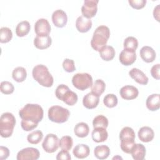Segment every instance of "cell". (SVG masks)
<instances>
[{
    "mask_svg": "<svg viewBox=\"0 0 160 160\" xmlns=\"http://www.w3.org/2000/svg\"><path fill=\"white\" fill-rule=\"evenodd\" d=\"M71 159V157L68 152V151L63 150L62 149L60 152H58L56 156L57 160H70Z\"/></svg>",
    "mask_w": 160,
    "mask_h": 160,
    "instance_id": "cell-44",
    "label": "cell"
},
{
    "mask_svg": "<svg viewBox=\"0 0 160 160\" xmlns=\"http://www.w3.org/2000/svg\"><path fill=\"white\" fill-rule=\"evenodd\" d=\"M74 132L76 136L79 138H85L88 135L89 132V128L88 124L81 122L75 126L74 128Z\"/></svg>",
    "mask_w": 160,
    "mask_h": 160,
    "instance_id": "cell-25",
    "label": "cell"
},
{
    "mask_svg": "<svg viewBox=\"0 0 160 160\" xmlns=\"http://www.w3.org/2000/svg\"><path fill=\"white\" fill-rule=\"evenodd\" d=\"M63 69L68 72H72L76 70L74 62L72 59H65L62 62Z\"/></svg>",
    "mask_w": 160,
    "mask_h": 160,
    "instance_id": "cell-40",
    "label": "cell"
},
{
    "mask_svg": "<svg viewBox=\"0 0 160 160\" xmlns=\"http://www.w3.org/2000/svg\"><path fill=\"white\" fill-rule=\"evenodd\" d=\"M92 139L96 142H101L106 141L108 133L105 128H95L92 132Z\"/></svg>",
    "mask_w": 160,
    "mask_h": 160,
    "instance_id": "cell-22",
    "label": "cell"
},
{
    "mask_svg": "<svg viewBox=\"0 0 160 160\" xmlns=\"http://www.w3.org/2000/svg\"><path fill=\"white\" fill-rule=\"evenodd\" d=\"M98 0H85L81 8V12L84 17L91 19L98 11Z\"/></svg>",
    "mask_w": 160,
    "mask_h": 160,
    "instance_id": "cell-8",
    "label": "cell"
},
{
    "mask_svg": "<svg viewBox=\"0 0 160 160\" xmlns=\"http://www.w3.org/2000/svg\"><path fill=\"white\" fill-rule=\"evenodd\" d=\"M120 62L124 66H130L133 64L136 59V51L124 49L119 56Z\"/></svg>",
    "mask_w": 160,
    "mask_h": 160,
    "instance_id": "cell-11",
    "label": "cell"
},
{
    "mask_svg": "<svg viewBox=\"0 0 160 160\" xmlns=\"http://www.w3.org/2000/svg\"><path fill=\"white\" fill-rule=\"evenodd\" d=\"M131 154L135 160H142L146 156V148L142 144H134L132 147Z\"/></svg>",
    "mask_w": 160,
    "mask_h": 160,
    "instance_id": "cell-23",
    "label": "cell"
},
{
    "mask_svg": "<svg viewBox=\"0 0 160 160\" xmlns=\"http://www.w3.org/2000/svg\"><path fill=\"white\" fill-rule=\"evenodd\" d=\"M159 4L154 9V11H153V15H154V18L158 21H159Z\"/></svg>",
    "mask_w": 160,
    "mask_h": 160,
    "instance_id": "cell-47",
    "label": "cell"
},
{
    "mask_svg": "<svg viewBox=\"0 0 160 160\" xmlns=\"http://www.w3.org/2000/svg\"><path fill=\"white\" fill-rule=\"evenodd\" d=\"M52 21L55 26L63 28L68 21L66 13L62 9L56 10L52 14Z\"/></svg>",
    "mask_w": 160,
    "mask_h": 160,
    "instance_id": "cell-13",
    "label": "cell"
},
{
    "mask_svg": "<svg viewBox=\"0 0 160 160\" xmlns=\"http://www.w3.org/2000/svg\"><path fill=\"white\" fill-rule=\"evenodd\" d=\"M121 140V150L127 154H130L135 142L132 139H122Z\"/></svg>",
    "mask_w": 160,
    "mask_h": 160,
    "instance_id": "cell-35",
    "label": "cell"
},
{
    "mask_svg": "<svg viewBox=\"0 0 160 160\" xmlns=\"http://www.w3.org/2000/svg\"><path fill=\"white\" fill-rule=\"evenodd\" d=\"M32 75L34 79L42 86L49 88L53 84V77L44 65L38 64L34 66L32 69Z\"/></svg>",
    "mask_w": 160,
    "mask_h": 160,
    "instance_id": "cell-3",
    "label": "cell"
},
{
    "mask_svg": "<svg viewBox=\"0 0 160 160\" xmlns=\"http://www.w3.org/2000/svg\"><path fill=\"white\" fill-rule=\"evenodd\" d=\"M40 156L39 151L34 148H26L20 150L17 154L18 160H37Z\"/></svg>",
    "mask_w": 160,
    "mask_h": 160,
    "instance_id": "cell-9",
    "label": "cell"
},
{
    "mask_svg": "<svg viewBox=\"0 0 160 160\" xmlns=\"http://www.w3.org/2000/svg\"><path fill=\"white\" fill-rule=\"evenodd\" d=\"M147 108L151 111H157L160 108V95L159 94H152L149 96L146 102Z\"/></svg>",
    "mask_w": 160,
    "mask_h": 160,
    "instance_id": "cell-20",
    "label": "cell"
},
{
    "mask_svg": "<svg viewBox=\"0 0 160 160\" xmlns=\"http://www.w3.org/2000/svg\"><path fill=\"white\" fill-rule=\"evenodd\" d=\"M72 145L73 141L72 138L69 136H62L59 141V146L63 150L69 151L72 148Z\"/></svg>",
    "mask_w": 160,
    "mask_h": 160,
    "instance_id": "cell-32",
    "label": "cell"
},
{
    "mask_svg": "<svg viewBox=\"0 0 160 160\" xmlns=\"http://www.w3.org/2000/svg\"><path fill=\"white\" fill-rule=\"evenodd\" d=\"M34 31L37 36H48L51 32V26L46 19H39L34 24Z\"/></svg>",
    "mask_w": 160,
    "mask_h": 160,
    "instance_id": "cell-10",
    "label": "cell"
},
{
    "mask_svg": "<svg viewBox=\"0 0 160 160\" xmlns=\"http://www.w3.org/2000/svg\"><path fill=\"white\" fill-rule=\"evenodd\" d=\"M123 46L124 49L136 51L138 47V41L134 37L129 36L124 39Z\"/></svg>",
    "mask_w": 160,
    "mask_h": 160,
    "instance_id": "cell-36",
    "label": "cell"
},
{
    "mask_svg": "<svg viewBox=\"0 0 160 160\" xmlns=\"http://www.w3.org/2000/svg\"><path fill=\"white\" fill-rule=\"evenodd\" d=\"M129 74L132 79L140 84L146 85L148 82V78L142 71L138 68L131 69L129 72Z\"/></svg>",
    "mask_w": 160,
    "mask_h": 160,
    "instance_id": "cell-15",
    "label": "cell"
},
{
    "mask_svg": "<svg viewBox=\"0 0 160 160\" xmlns=\"http://www.w3.org/2000/svg\"><path fill=\"white\" fill-rule=\"evenodd\" d=\"M92 126L95 128H103L106 129L108 126V120L107 118L103 115H98L96 116L92 121Z\"/></svg>",
    "mask_w": 160,
    "mask_h": 160,
    "instance_id": "cell-34",
    "label": "cell"
},
{
    "mask_svg": "<svg viewBox=\"0 0 160 160\" xmlns=\"http://www.w3.org/2000/svg\"><path fill=\"white\" fill-rule=\"evenodd\" d=\"M110 36V30L108 27L102 25L98 26L93 33L91 41V47L96 51L106 45Z\"/></svg>",
    "mask_w": 160,
    "mask_h": 160,
    "instance_id": "cell-2",
    "label": "cell"
},
{
    "mask_svg": "<svg viewBox=\"0 0 160 160\" xmlns=\"http://www.w3.org/2000/svg\"><path fill=\"white\" fill-rule=\"evenodd\" d=\"M52 43L51 38L48 36H36L34 39V45L39 49L48 48Z\"/></svg>",
    "mask_w": 160,
    "mask_h": 160,
    "instance_id": "cell-19",
    "label": "cell"
},
{
    "mask_svg": "<svg viewBox=\"0 0 160 160\" xmlns=\"http://www.w3.org/2000/svg\"><path fill=\"white\" fill-rule=\"evenodd\" d=\"M99 96L92 92L88 93L82 99V104L84 106L89 109L96 108L99 104Z\"/></svg>",
    "mask_w": 160,
    "mask_h": 160,
    "instance_id": "cell-14",
    "label": "cell"
},
{
    "mask_svg": "<svg viewBox=\"0 0 160 160\" xmlns=\"http://www.w3.org/2000/svg\"><path fill=\"white\" fill-rule=\"evenodd\" d=\"M106 88L105 82L102 79H97L91 86V92L99 97L104 92Z\"/></svg>",
    "mask_w": 160,
    "mask_h": 160,
    "instance_id": "cell-30",
    "label": "cell"
},
{
    "mask_svg": "<svg viewBox=\"0 0 160 160\" xmlns=\"http://www.w3.org/2000/svg\"><path fill=\"white\" fill-rule=\"evenodd\" d=\"M139 139L144 142L151 141L154 136V133L152 128L148 126H144L139 129L138 132Z\"/></svg>",
    "mask_w": 160,
    "mask_h": 160,
    "instance_id": "cell-18",
    "label": "cell"
},
{
    "mask_svg": "<svg viewBox=\"0 0 160 160\" xmlns=\"http://www.w3.org/2000/svg\"><path fill=\"white\" fill-rule=\"evenodd\" d=\"M42 147L48 153L55 152L59 148V139L58 136L54 134H47L42 143Z\"/></svg>",
    "mask_w": 160,
    "mask_h": 160,
    "instance_id": "cell-7",
    "label": "cell"
},
{
    "mask_svg": "<svg viewBox=\"0 0 160 160\" xmlns=\"http://www.w3.org/2000/svg\"><path fill=\"white\" fill-rule=\"evenodd\" d=\"M146 0H129L128 2L130 4V6L136 9H140L143 8L146 4Z\"/></svg>",
    "mask_w": 160,
    "mask_h": 160,
    "instance_id": "cell-43",
    "label": "cell"
},
{
    "mask_svg": "<svg viewBox=\"0 0 160 160\" xmlns=\"http://www.w3.org/2000/svg\"><path fill=\"white\" fill-rule=\"evenodd\" d=\"M42 138L43 134L42 131L40 130H37L29 134L27 137V140L30 144H37L42 140Z\"/></svg>",
    "mask_w": 160,
    "mask_h": 160,
    "instance_id": "cell-31",
    "label": "cell"
},
{
    "mask_svg": "<svg viewBox=\"0 0 160 160\" xmlns=\"http://www.w3.org/2000/svg\"><path fill=\"white\" fill-rule=\"evenodd\" d=\"M12 38L11 30L7 27H2L0 29V42L6 43L9 42Z\"/></svg>",
    "mask_w": 160,
    "mask_h": 160,
    "instance_id": "cell-33",
    "label": "cell"
},
{
    "mask_svg": "<svg viewBox=\"0 0 160 160\" xmlns=\"http://www.w3.org/2000/svg\"><path fill=\"white\" fill-rule=\"evenodd\" d=\"M119 93L122 99L125 100H132L138 97L139 91L136 87L131 85H126L121 88Z\"/></svg>",
    "mask_w": 160,
    "mask_h": 160,
    "instance_id": "cell-12",
    "label": "cell"
},
{
    "mask_svg": "<svg viewBox=\"0 0 160 160\" xmlns=\"http://www.w3.org/2000/svg\"><path fill=\"white\" fill-rule=\"evenodd\" d=\"M61 101L69 106H73L78 101V95L69 89L62 96Z\"/></svg>",
    "mask_w": 160,
    "mask_h": 160,
    "instance_id": "cell-29",
    "label": "cell"
},
{
    "mask_svg": "<svg viewBox=\"0 0 160 160\" xmlns=\"http://www.w3.org/2000/svg\"><path fill=\"white\" fill-rule=\"evenodd\" d=\"M103 102L106 107L112 108L118 104V98L114 94H108L104 96Z\"/></svg>",
    "mask_w": 160,
    "mask_h": 160,
    "instance_id": "cell-37",
    "label": "cell"
},
{
    "mask_svg": "<svg viewBox=\"0 0 160 160\" xmlns=\"http://www.w3.org/2000/svg\"><path fill=\"white\" fill-rule=\"evenodd\" d=\"M69 116V110L59 106H52L48 110L49 120L56 123H63L67 121Z\"/></svg>",
    "mask_w": 160,
    "mask_h": 160,
    "instance_id": "cell-5",
    "label": "cell"
},
{
    "mask_svg": "<svg viewBox=\"0 0 160 160\" xmlns=\"http://www.w3.org/2000/svg\"><path fill=\"white\" fill-rule=\"evenodd\" d=\"M159 69H160V64H157L154 65L151 69V76L156 79H159Z\"/></svg>",
    "mask_w": 160,
    "mask_h": 160,
    "instance_id": "cell-45",
    "label": "cell"
},
{
    "mask_svg": "<svg viewBox=\"0 0 160 160\" xmlns=\"http://www.w3.org/2000/svg\"><path fill=\"white\" fill-rule=\"evenodd\" d=\"M141 58L146 62H152L155 60L156 54L155 51L150 46H143L139 52Z\"/></svg>",
    "mask_w": 160,
    "mask_h": 160,
    "instance_id": "cell-17",
    "label": "cell"
},
{
    "mask_svg": "<svg viewBox=\"0 0 160 160\" xmlns=\"http://www.w3.org/2000/svg\"><path fill=\"white\" fill-rule=\"evenodd\" d=\"M26 70L22 67H17L12 71V77L18 82H23L26 79Z\"/></svg>",
    "mask_w": 160,
    "mask_h": 160,
    "instance_id": "cell-28",
    "label": "cell"
},
{
    "mask_svg": "<svg viewBox=\"0 0 160 160\" xmlns=\"http://www.w3.org/2000/svg\"><path fill=\"white\" fill-rule=\"evenodd\" d=\"M119 139H135V132L130 127L123 128L119 133Z\"/></svg>",
    "mask_w": 160,
    "mask_h": 160,
    "instance_id": "cell-38",
    "label": "cell"
},
{
    "mask_svg": "<svg viewBox=\"0 0 160 160\" xmlns=\"http://www.w3.org/2000/svg\"><path fill=\"white\" fill-rule=\"evenodd\" d=\"M14 87L13 84L7 81L1 82V91L5 94H10L14 92Z\"/></svg>",
    "mask_w": 160,
    "mask_h": 160,
    "instance_id": "cell-39",
    "label": "cell"
},
{
    "mask_svg": "<svg viewBox=\"0 0 160 160\" xmlns=\"http://www.w3.org/2000/svg\"><path fill=\"white\" fill-rule=\"evenodd\" d=\"M76 27L80 32H86L92 27V21L91 19L86 18L83 16H79L76 21Z\"/></svg>",
    "mask_w": 160,
    "mask_h": 160,
    "instance_id": "cell-16",
    "label": "cell"
},
{
    "mask_svg": "<svg viewBox=\"0 0 160 160\" xmlns=\"http://www.w3.org/2000/svg\"><path fill=\"white\" fill-rule=\"evenodd\" d=\"M19 115L22 119L39 123L43 118L44 111L39 104H26L19 110Z\"/></svg>",
    "mask_w": 160,
    "mask_h": 160,
    "instance_id": "cell-1",
    "label": "cell"
},
{
    "mask_svg": "<svg viewBox=\"0 0 160 160\" xmlns=\"http://www.w3.org/2000/svg\"><path fill=\"white\" fill-rule=\"evenodd\" d=\"M69 90V88H68V86H67L65 84H60L59 85L55 91V94H56V96L58 99H59V100H61L62 96L64 95V94L68 91Z\"/></svg>",
    "mask_w": 160,
    "mask_h": 160,
    "instance_id": "cell-42",
    "label": "cell"
},
{
    "mask_svg": "<svg viewBox=\"0 0 160 160\" xmlns=\"http://www.w3.org/2000/svg\"><path fill=\"white\" fill-rule=\"evenodd\" d=\"M9 155V150L8 148L1 146H0V159L3 160L8 158Z\"/></svg>",
    "mask_w": 160,
    "mask_h": 160,
    "instance_id": "cell-46",
    "label": "cell"
},
{
    "mask_svg": "<svg viewBox=\"0 0 160 160\" xmlns=\"http://www.w3.org/2000/svg\"><path fill=\"white\" fill-rule=\"evenodd\" d=\"M94 154L96 158L99 159H105L110 154V149L106 145L96 146L94 149Z\"/></svg>",
    "mask_w": 160,
    "mask_h": 160,
    "instance_id": "cell-26",
    "label": "cell"
},
{
    "mask_svg": "<svg viewBox=\"0 0 160 160\" xmlns=\"http://www.w3.org/2000/svg\"><path fill=\"white\" fill-rule=\"evenodd\" d=\"M73 86L81 91H84L92 85V78L88 73H77L72 78Z\"/></svg>",
    "mask_w": 160,
    "mask_h": 160,
    "instance_id": "cell-6",
    "label": "cell"
},
{
    "mask_svg": "<svg viewBox=\"0 0 160 160\" xmlns=\"http://www.w3.org/2000/svg\"><path fill=\"white\" fill-rule=\"evenodd\" d=\"M21 124V128H22L23 130L26 131H29L35 129L38 126V123L22 119Z\"/></svg>",
    "mask_w": 160,
    "mask_h": 160,
    "instance_id": "cell-41",
    "label": "cell"
},
{
    "mask_svg": "<svg viewBox=\"0 0 160 160\" xmlns=\"http://www.w3.org/2000/svg\"><path fill=\"white\" fill-rule=\"evenodd\" d=\"M31 29L30 24L27 21H23L18 23L16 28V34L18 37H23L27 35Z\"/></svg>",
    "mask_w": 160,
    "mask_h": 160,
    "instance_id": "cell-27",
    "label": "cell"
},
{
    "mask_svg": "<svg viewBox=\"0 0 160 160\" xmlns=\"http://www.w3.org/2000/svg\"><path fill=\"white\" fill-rule=\"evenodd\" d=\"M90 149L88 145L84 144H79L76 145L72 151L75 157L79 159H84L89 155Z\"/></svg>",
    "mask_w": 160,
    "mask_h": 160,
    "instance_id": "cell-21",
    "label": "cell"
},
{
    "mask_svg": "<svg viewBox=\"0 0 160 160\" xmlns=\"http://www.w3.org/2000/svg\"><path fill=\"white\" fill-rule=\"evenodd\" d=\"M101 58L106 61H111L115 56V50L111 46H104L99 51Z\"/></svg>",
    "mask_w": 160,
    "mask_h": 160,
    "instance_id": "cell-24",
    "label": "cell"
},
{
    "mask_svg": "<svg viewBox=\"0 0 160 160\" xmlns=\"http://www.w3.org/2000/svg\"><path fill=\"white\" fill-rule=\"evenodd\" d=\"M16 119L11 112H4L0 118V134L2 138H9L13 132Z\"/></svg>",
    "mask_w": 160,
    "mask_h": 160,
    "instance_id": "cell-4",
    "label": "cell"
}]
</instances>
